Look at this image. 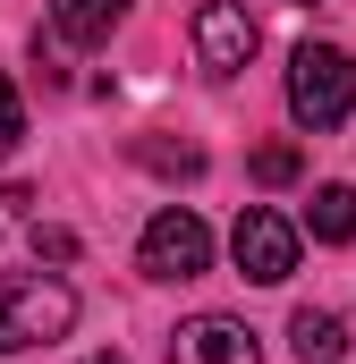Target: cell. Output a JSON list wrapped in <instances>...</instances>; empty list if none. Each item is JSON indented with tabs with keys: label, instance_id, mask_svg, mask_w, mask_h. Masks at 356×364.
I'll use <instances>...</instances> for the list:
<instances>
[{
	"label": "cell",
	"instance_id": "3957f363",
	"mask_svg": "<svg viewBox=\"0 0 356 364\" xmlns=\"http://www.w3.org/2000/svg\"><path fill=\"white\" fill-rule=\"evenodd\" d=\"M136 263H145V279H204V272H212V229H204L187 203H170V212L145 220Z\"/></svg>",
	"mask_w": 356,
	"mask_h": 364
},
{
	"label": "cell",
	"instance_id": "7c38bea8",
	"mask_svg": "<svg viewBox=\"0 0 356 364\" xmlns=\"http://www.w3.org/2000/svg\"><path fill=\"white\" fill-rule=\"evenodd\" d=\"M17 144H26V102H17V85H9V77H0V161H9Z\"/></svg>",
	"mask_w": 356,
	"mask_h": 364
},
{
	"label": "cell",
	"instance_id": "8992f818",
	"mask_svg": "<svg viewBox=\"0 0 356 364\" xmlns=\"http://www.w3.org/2000/svg\"><path fill=\"white\" fill-rule=\"evenodd\" d=\"M170 364H263V348L238 314H195L170 331Z\"/></svg>",
	"mask_w": 356,
	"mask_h": 364
},
{
	"label": "cell",
	"instance_id": "4fadbf2b",
	"mask_svg": "<svg viewBox=\"0 0 356 364\" xmlns=\"http://www.w3.org/2000/svg\"><path fill=\"white\" fill-rule=\"evenodd\" d=\"M34 263H77V237L68 229H34Z\"/></svg>",
	"mask_w": 356,
	"mask_h": 364
},
{
	"label": "cell",
	"instance_id": "52a82bcc",
	"mask_svg": "<svg viewBox=\"0 0 356 364\" xmlns=\"http://www.w3.org/2000/svg\"><path fill=\"white\" fill-rule=\"evenodd\" d=\"M119 17H127V0H51V34H60L68 51L110 43V34H119Z\"/></svg>",
	"mask_w": 356,
	"mask_h": 364
},
{
	"label": "cell",
	"instance_id": "9c48e42d",
	"mask_svg": "<svg viewBox=\"0 0 356 364\" xmlns=\"http://www.w3.org/2000/svg\"><path fill=\"white\" fill-rule=\"evenodd\" d=\"M305 229H314L323 246H348V237H356V186H314V212H305Z\"/></svg>",
	"mask_w": 356,
	"mask_h": 364
},
{
	"label": "cell",
	"instance_id": "8fae6325",
	"mask_svg": "<svg viewBox=\"0 0 356 364\" xmlns=\"http://www.w3.org/2000/svg\"><path fill=\"white\" fill-rule=\"evenodd\" d=\"M297 170H305V153H297V144H263V153H255V178H263V186H288Z\"/></svg>",
	"mask_w": 356,
	"mask_h": 364
},
{
	"label": "cell",
	"instance_id": "30bf717a",
	"mask_svg": "<svg viewBox=\"0 0 356 364\" xmlns=\"http://www.w3.org/2000/svg\"><path fill=\"white\" fill-rule=\"evenodd\" d=\"M136 161H145V170H170V178H195V170H204L195 144H162V136H136Z\"/></svg>",
	"mask_w": 356,
	"mask_h": 364
},
{
	"label": "cell",
	"instance_id": "5b68a950",
	"mask_svg": "<svg viewBox=\"0 0 356 364\" xmlns=\"http://www.w3.org/2000/svg\"><path fill=\"white\" fill-rule=\"evenodd\" d=\"M229 255H238V272L255 279V288H280V279L297 272V229L280 212H263V203H246L238 229H229Z\"/></svg>",
	"mask_w": 356,
	"mask_h": 364
},
{
	"label": "cell",
	"instance_id": "ba28073f",
	"mask_svg": "<svg viewBox=\"0 0 356 364\" xmlns=\"http://www.w3.org/2000/svg\"><path fill=\"white\" fill-rule=\"evenodd\" d=\"M288 348H297V364H340L348 356V322L331 305H297L288 314Z\"/></svg>",
	"mask_w": 356,
	"mask_h": 364
},
{
	"label": "cell",
	"instance_id": "6da1fadb",
	"mask_svg": "<svg viewBox=\"0 0 356 364\" xmlns=\"http://www.w3.org/2000/svg\"><path fill=\"white\" fill-rule=\"evenodd\" d=\"M77 322V288L51 272H9L0 279V356H26L43 339H68Z\"/></svg>",
	"mask_w": 356,
	"mask_h": 364
},
{
	"label": "cell",
	"instance_id": "5bb4252c",
	"mask_svg": "<svg viewBox=\"0 0 356 364\" xmlns=\"http://www.w3.org/2000/svg\"><path fill=\"white\" fill-rule=\"evenodd\" d=\"M85 364H127V356H119V348H102V356H85Z\"/></svg>",
	"mask_w": 356,
	"mask_h": 364
},
{
	"label": "cell",
	"instance_id": "277c9868",
	"mask_svg": "<svg viewBox=\"0 0 356 364\" xmlns=\"http://www.w3.org/2000/svg\"><path fill=\"white\" fill-rule=\"evenodd\" d=\"M187 43H195V68H204V77H238L263 34H255V9H246V0H204L195 26H187Z\"/></svg>",
	"mask_w": 356,
	"mask_h": 364
},
{
	"label": "cell",
	"instance_id": "7a4b0ae2",
	"mask_svg": "<svg viewBox=\"0 0 356 364\" xmlns=\"http://www.w3.org/2000/svg\"><path fill=\"white\" fill-rule=\"evenodd\" d=\"M356 110V60L340 51V43H297L288 51V119L297 127H340Z\"/></svg>",
	"mask_w": 356,
	"mask_h": 364
}]
</instances>
